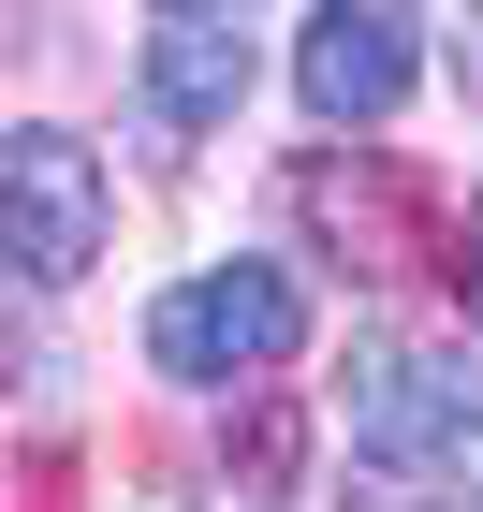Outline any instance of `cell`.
Returning <instances> with one entry per match:
<instances>
[{
	"label": "cell",
	"instance_id": "3",
	"mask_svg": "<svg viewBox=\"0 0 483 512\" xmlns=\"http://www.w3.org/2000/svg\"><path fill=\"white\" fill-rule=\"evenodd\" d=\"M118 235V191H103V147L59 118L0 132V293H74Z\"/></svg>",
	"mask_w": 483,
	"mask_h": 512
},
{
	"label": "cell",
	"instance_id": "5",
	"mask_svg": "<svg viewBox=\"0 0 483 512\" xmlns=\"http://www.w3.org/2000/svg\"><path fill=\"white\" fill-rule=\"evenodd\" d=\"M293 235L337 249L352 278H410L425 264V191H410V161H293Z\"/></svg>",
	"mask_w": 483,
	"mask_h": 512
},
{
	"label": "cell",
	"instance_id": "6",
	"mask_svg": "<svg viewBox=\"0 0 483 512\" xmlns=\"http://www.w3.org/2000/svg\"><path fill=\"white\" fill-rule=\"evenodd\" d=\"M132 74H147V118L161 132H220L249 88H264V44H249V15H161Z\"/></svg>",
	"mask_w": 483,
	"mask_h": 512
},
{
	"label": "cell",
	"instance_id": "4",
	"mask_svg": "<svg viewBox=\"0 0 483 512\" xmlns=\"http://www.w3.org/2000/svg\"><path fill=\"white\" fill-rule=\"evenodd\" d=\"M293 88H308L322 132H381L410 88H425V0H308Z\"/></svg>",
	"mask_w": 483,
	"mask_h": 512
},
{
	"label": "cell",
	"instance_id": "1",
	"mask_svg": "<svg viewBox=\"0 0 483 512\" xmlns=\"http://www.w3.org/2000/svg\"><path fill=\"white\" fill-rule=\"evenodd\" d=\"M337 425H352L366 469H469L483 439V352L469 337H352V366H337Z\"/></svg>",
	"mask_w": 483,
	"mask_h": 512
},
{
	"label": "cell",
	"instance_id": "2",
	"mask_svg": "<svg viewBox=\"0 0 483 512\" xmlns=\"http://www.w3.org/2000/svg\"><path fill=\"white\" fill-rule=\"evenodd\" d=\"M308 352V278L293 264H191V278H161V308H147V366L161 381H191V395H235V381H279V366Z\"/></svg>",
	"mask_w": 483,
	"mask_h": 512
},
{
	"label": "cell",
	"instance_id": "7",
	"mask_svg": "<svg viewBox=\"0 0 483 512\" xmlns=\"http://www.w3.org/2000/svg\"><path fill=\"white\" fill-rule=\"evenodd\" d=\"M454 88H469V118H483V0L454 15Z\"/></svg>",
	"mask_w": 483,
	"mask_h": 512
},
{
	"label": "cell",
	"instance_id": "9",
	"mask_svg": "<svg viewBox=\"0 0 483 512\" xmlns=\"http://www.w3.org/2000/svg\"><path fill=\"white\" fill-rule=\"evenodd\" d=\"M161 15H249V0H161Z\"/></svg>",
	"mask_w": 483,
	"mask_h": 512
},
{
	"label": "cell",
	"instance_id": "8",
	"mask_svg": "<svg viewBox=\"0 0 483 512\" xmlns=\"http://www.w3.org/2000/svg\"><path fill=\"white\" fill-rule=\"evenodd\" d=\"M469 308H483V205H469Z\"/></svg>",
	"mask_w": 483,
	"mask_h": 512
}]
</instances>
